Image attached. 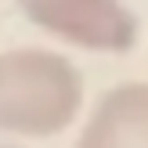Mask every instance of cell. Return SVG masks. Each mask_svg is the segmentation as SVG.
Listing matches in <instances>:
<instances>
[{
	"instance_id": "1",
	"label": "cell",
	"mask_w": 148,
	"mask_h": 148,
	"mask_svg": "<svg viewBox=\"0 0 148 148\" xmlns=\"http://www.w3.org/2000/svg\"><path fill=\"white\" fill-rule=\"evenodd\" d=\"M83 108V76L58 51H0V134L58 137Z\"/></svg>"
},
{
	"instance_id": "2",
	"label": "cell",
	"mask_w": 148,
	"mask_h": 148,
	"mask_svg": "<svg viewBox=\"0 0 148 148\" xmlns=\"http://www.w3.org/2000/svg\"><path fill=\"white\" fill-rule=\"evenodd\" d=\"M47 36L94 54H127L137 47L141 22L127 0H14Z\"/></svg>"
},
{
	"instance_id": "3",
	"label": "cell",
	"mask_w": 148,
	"mask_h": 148,
	"mask_svg": "<svg viewBox=\"0 0 148 148\" xmlns=\"http://www.w3.org/2000/svg\"><path fill=\"white\" fill-rule=\"evenodd\" d=\"M76 148H148V83H119L94 105Z\"/></svg>"
}]
</instances>
